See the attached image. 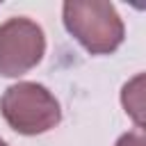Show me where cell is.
Returning <instances> with one entry per match:
<instances>
[{
	"instance_id": "6da1fadb",
	"label": "cell",
	"mask_w": 146,
	"mask_h": 146,
	"mask_svg": "<svg viewBox=\"0 0 146 146\" xmlns=\"http://www.w3.org/2000/svg\"><path fill=\"white\" fill-rule=\"evenodd\" d=\"M64 25L91 55L114 52L125 34L114 5L100 0L64 2Z\"/></svg>"
},
{
	"instance_id": "7a4b0ae2",
	"label": "cell",
	"mask_w": 146,
	"mask_h": 146,
	"mask_svg": "<svg viewBox=\"0 0 146 146\" xmlns=\"http://www.w3.org/2000/svg\"><path fill=\"white\" fill-rule=\"evenodd\" d=\"M0 112L11 130L21 135H39L55 128L62 119L55 96L36 82L11 84L0 98Z\"/></svg>"
},
{
	"instance_id": "3957f363",
	"label": "cell",
	"mask_w": 146,
	"mask_h": 146,
	"mask_svg": "<svg viewBox=\"0 0 146 146\" xmlns=\"http://www.w3.org/2000/svg\"><path fill=\"white\" fill-rule=\"evenodd\" d=\"M46 50L43 30L25 18L14 16L0 25V75L18 78L36 66Z\"/></svg>"
},
{
	"instance_id": "277c9868",
	"label": "cell",
	"mask_w": 146,
	"mask_h": 146,
	"mask_svg": "<svg viewBox=\"0 0 146 146\" xmlns=\"http://www.w3.org/2000/svg\"><path fill=\"white\" fill-rule=\"evenodd\" d=\"M121 103L125 114L141 128H146V73L135 75L121 89Z\"/></svg>"
},
{
	"instance_id": "5b68a950",
	"label": "cell",
	"mask_w": 146,
	"mask_h": 146,
	"mask_svg": "<svg viewBox=\"0 0 146 146\" xmlns=\"http://www.w3.org/2000/svg\"><path fill=\"white\" fill-rule=\"evenodd\" d=\"M116 146H146V128H135L119 137Z\"/></svg>"
},
{
	"instance_id": "8992f818",
	"label": "cell",
	"mask_w": 146,
	"mask_h": 146,
	"mask_svg": "<svg viewBox=\"0 0 146 146\" xmlns=\"http://www.w3.org/2000/svg\"><path fill=\"white\" fill-rule=\"evenodd\" d=\"M0 146H7V144H5V141H2V139H0Z\"/></svg>"
}]
</instances>
